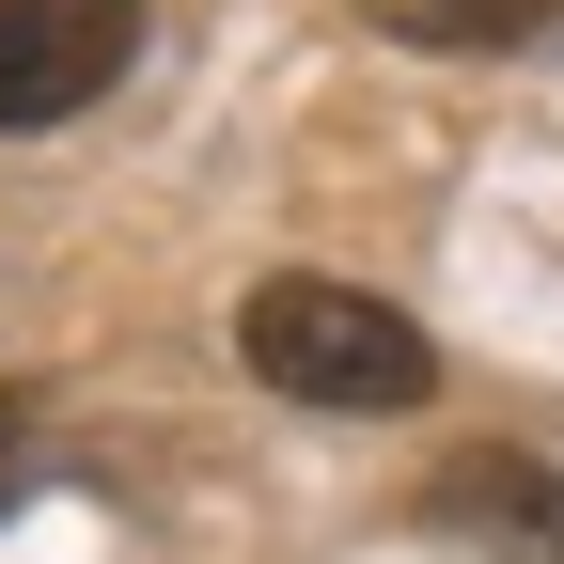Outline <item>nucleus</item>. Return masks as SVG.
<instances>
[{
	"mask_svg": "<svg viewBox=\"0 0 564 564\" xmlns=\"http://www.w3.org/2000/svg\"><path fill=\"white\" fill-rule=\"evenodd\" d=\"M423 502L455 533H486V549H518V564H564V470L549 455H455Z\"/></svg>",
	"mask_w": 564,
	"mask_h": 564,
	"instance_id": "7ed1b4c3",
	"label": "nucleus"
},
{
	"mask_svg": "<svg viewBox=\"0 0 564 564\" xmlns=\"http://www.w3.org/2000/svg\"><path fill=\"white\" fill-rule=\"evenodd\" d=\"M377 32H408V47H533L564 0H361Z\"/></svg>",
	"mask_w": 564,
	"mask_h": 564,
	"instance_id": "20e7f679",
	"label": "nucleus"
},
{
	"mask_svg": "<svg viewBox=\"0 0 564 564\" xmlns=\"http://www.w3.org/2000/svg\"><path fill=\"white\" fill-rule=\"evenodd\" d=\"M141 63V0H0V141L95 110Z\"/></svg>",
	"mask_w": 564,
	"mask_h": 564,
	"instance_id": "f03ea898",
	"label": "nucleus"
},
{
	"mask_svg": "<svg viewBox=\"0 0 564 564\" xmlns=\"http://www.w3.org/2000/svg\"><path fill=\"white\" fill-rule=\"evenodd\" d=\"M236 361L267 392H299V408H423L440 392V345H423L392 299H361V282H251L236 299Z\"/></svg>",
	"mask_w": 564,
	"mask_h": 564,
	"instance_id": "f257e3e1",
	"label": "nucleus"
},
{
	"mask_svg": "<svg viewBox=\"0 0 564 564\" xmlns=\"http://www.w3.org/2000/svg\"><path fill=\"white\" fill-rule=\"evenodd\" d=\"M17 455H32V392H0V502H17Z\"/></svg>",
	"mask_w": 564,
	"mask_h": 564,
	"instance_id": "39448f33",
	"label": "nucleus"
}]
</instances>
